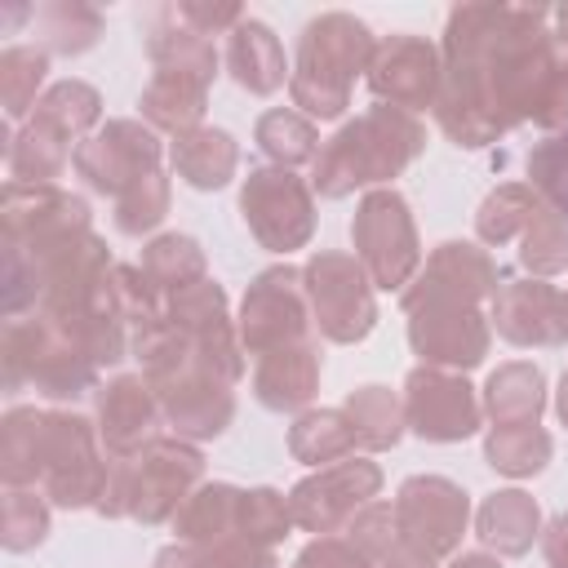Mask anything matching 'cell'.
Here are the masks:
<instances>
[{"label":"cell","mask_w":568,"mask_h":568,"mask_svg":"<svg viewBox=\"0 0 568 568\" xmlns=\"http://www.w3.org/2000/svg\"><path fill=\"white\" fill-rule=\"evenodd\" d=\"M546 4H457L444 22L435 124L479 151L515 124L568 129V31Z\"/></svg>","instance_id":"1"},{"label":"cell","mask_w":568,"mask_h":568,"mask_svg":"<svg viewBox=\"0 0 568 568\" xmlns=\"http://www.w3.org/2000/svg\"><path fill=\"white\" fill-rule=\"evenodd\" d=\"M501 284L497 262L475 240H444L430 248L413 284L399 293L408 346L422 364L470 373L493 346V324L479 311Z\"/></svg>","instance_id":"2"},{"label":"cell","mask_w":568,"mask_h":568,"mask_svg":"<svg viewBox=\"0 0 568 568\" xmlns=\"http://www.w3.org/2000/svg\"><path fill=\"white\" fill-rule=\"evenodd\" d=\"M0 479L4 488H40L62 510H98L111 479L98 422L71 408L13 404L0 417Z\"/></svg>","instance_id":"3"},{"label":"cell","mask_w":568,"mask_h":568,"mask_svg":"<svg viewBox=\"0 0 568 568\" xmlns=\"http://www.w3.org/2000/svg\"><path fill=\"white\" fill-rule=\"evenodd\" d=\"M133 355L178 439L204 444L226 435V426L235 422V390L195 355V346L169 320L133 333Z\"/></svg>","instance_id":"4"},{"label":"cell","mask_w":568,"mask_h":568,"mask_svg":"<svg viewBox=\"0 0 568 568\" xmlns=\"http://www.w3.org/2000/svg\"><path fill=\"white\" fill-rule=\"evenodd\" d=\"M422 151H426V124L413 111L373 102L355 120H346L333 138H324L311 164V186L324 200L377 191L390 178H399Z\"/></svg>","instance_id":"5"},{"label":"cell","mask_w":568,"mask_h":568,"mask_svg":"<svg viewBox=\"0 0 568 568\" xmlns=\"http://www.w3.org/2000/svg\"><path fill=\"white\" fill-rule=\"evenodd\" d=\"M373 49H377V36L355 13L328 9L311 18L297 36V58L288 71L293 111H302L306 120H342L351 106L355 80L368 71Z\"/></svg>","instance_id":"6"},{"label":"cell","mask_w":568,"mask_h":568,"mask_svg":"<svg viewBox=\"0 0 568 568\" xmlns=\"http://www.w3.org/2000/svg\"><path fill=\"white\" fill-rule=\"evenodd\" d=\"M200 484H204V453L191 439L160 435L142 453L111 462V479L98 501V515L133 519L142 528L173 524V515Z\"/></svg>","instance_id":"7"},{"label":"cell","mask_w":568,"mask_h":568,"mask_svg":"<svg viewBox=\"0 0 568 568\" xmlns=\"http://www.w3.org/2000/svg\"><path fill=\"white\" fill-rule=\"evenodd\" d=\"M0 364H4V390L31 386L49 404H75L89 390H98V364L40 311L27 320H9L0 333Z\"/></svg>","instance_id":"8"},{"label":"cell","mask_w":568,"mask_h":568,"mask_svg":"<svg viewBox=\"0 0 568 568\" xmlns=\"http://www.w3.org/2000/svg\"><path fill=\"white\" fill-rule=\"evenodd\" d=\"M351 244L355 257L364 262L373 288L382 293H404L413 275L422 271V240L417 222L408 213V200L395 186L364 191L351 217Z\"/></svg>","instance_id":"9"},{"label":"cell","mask_w":568,"mask_h":568,"mask_svg":"<svg viewBox=\"0 0 568 568\" xmlns=\"http://www.w3.org/2000/svg\"><path fill=\"white\" fill-rule=\"evenodd\" d=\"M306 302L320 337L337 346H355L377 328V297L364 262L342 248H315L302 266Z\"/></svg>","instance_id":"10"},{"label":"cell","mask_w":568,"mask_h":568,"mask_svg":"<svg viewBox=\"0 0 568 568\" xmlns=\"http://www.w3.org/2000/svg\"><path fill=\"white\" fill-rule=\"evenodd\" d=\"M240 217L266 253L288 257L315 235V195L293 169L253 164L240 182Z\"/></svg>","instance_id":"11"},{"label":"cell","mask_w":568,"mask_h":568,"mask_svg":"<svg viewBox=\"0 0 568 568\" xmlns=\"http://www.w3.org/2000/svg\"><path fill=\"white\" fill-rule=\"evenodd\" d=\"M240 346L244 355L262 359L280 346H297V342H311V302H306V280H302V266H288V262H275L266 271H257L244 288V302H240Z\"/></svg>","instance_id":"12"},{"label":"cell","mask_w":568,"mask_h":568,"mask_svg":"<svg viewBox=\"0 0 568 568\" xmlns=\"http://www.w3.org/2000/svg\"><path fill=\"white\" fill-rule=\"evenodd\" d=\"M377 493H382V466L351 453V457L297 479L288 488V510L302 532L328 537V532L346 528L368 501H377Z\"/></svg>","instance_id":"13"},{"label":"cell","mask_w":568,"mask_h":568,"mask_svg":"<svg viewBox=\"0 0 568 568\" xmlns=\"http://www.w3.org/2000/svg\"><path fill=\"white\" fill-rule=\"evenodd\" d=\"M404 417L408 430L426 444H462L484 426V399L466 373L417 364L404 377Z\"/></svg>","instance_id":"14"},{"label":"cell","mask_w":568,"mask_h":568,"mask_svg":"<svg viewBox=\"0 0 568 568\" xmlns=\"http://www.w3.org/2000/svg\"><path fill=\"white\" fill-rule=\"evenodd\" d=\"M390 506L399 541L426 550L430 559L457 555L470 524V497L462 484H453L448 475H408Z\"/></svg>","instance_id":"15"},{"label":"cell","mask_w":568,"mask_h":568,"mask_svg":"<svg viewBox=\"0 0 568 568\" xmlns=\"http://www.w3.org/2000/svg\"><path fill=\"white\" fill-rule=\"evenodd\" d=\"M160 160H164V146L146 120H106L75 146L71 169L84 178L89 191L120 200L138 178L155 173Z\"/></svg>","instance_id":"16"},{"label":"cell","mask_w":568,"mask_h":568,"mask_svg":"<svg viewBox=\"0 0 568 568\" xmlns=\"http://www.w3.org/2000/svg\"><path fill=\"white\" fill-rule=\"evenodd\" d=\"M0 222L9 253H40L58 240L93 231V213L84 195H71L62 186H22V182H4Z\"/></svg>","instance_id":"17"},{"label":"cell","mask_w":568,"mask_h":568,"mask_svg":"<svg viewBox=\"0 0 568 568\" xmlns=\"http://www.w3.org/2000/svg\"><path fill=\"white\" fill-rule=\"evenodd\" d=\"M164 320L195 346V355L217 373L226 377L231 386L244 377L248 359H244V346H240V328L231 320V306H226V288L217 280H200L173 297H164Z\"/></svg>","instance_id":"18"},{"label":"cell","mask_w":568,"mask_h":568,"mask_svg":"<svg viewBox=\"0 0 568 568\" xmlns=\"http://www.w3.org/2000/svg\"><path fill=\"white\" fill-rule=\"evenodd\" d=\"M488 324L510 346L559 351L568 346V293L537 275H501L488 302Z\"/></svg>","instance_id":"19"},{"label":"cell","mask_w":568,"mask_h":568,"mask_svg":"<svg viewBox=\"0 0 568 568\" xmlns=\"http://www.w3.org/2000/svg\"><path fill=\"white\" fill-rule=\"evenodd\" d=\"M364 80H368L377 102L417 115V111L435 106V93H439V80H444V53L426 36L399 31V36L377 40Z\"/></svg>","instance_id":"20"},{"label":"cell","mask_w":568,"mask_h":568,"mask_svg":"<svg viewBox=\"0 0 568 568\" xmlns=\"http://www.w3.org/2000/svg\"><path fill=\"white\" fill-rule=\"evenodd\" d=\"M160 399L142 373H115L106 386H98V439L111 462L133 457L160 439Z\"/></svg>","instance_id":"21"},{"label":"cell","mask_w":568,"mask_h":568,"mask_svg":"<svg viewBox=\"0 0 568 568\" xmlns=\"http://www.w3.org/2000/svg\"><path fill=\"white\" fill-rule=\"evenodd\" d=\"M320 368L324 359L315 337L297 346H280L253 364V399L271 413H306L320 390Z\"/></svg>","instance_id":"22"},{"label":"cell","mask_w":568,"mask_h":568,"mask_svg":"<svg viewBox=\"0 0 568 568\" xmlns=\"http://www.w3.org/2000/svg\"><path fill=\"white\" fill-rule=\"evenodd\" d=\"M222 62L231 71V80L240 89H248L253 98H271L275 89H284L288 80V62H284V44L280 36L257 22V18H244L240 27L226 31V49H222Z\"/></svg>","instance_id":"23"},{"label":"cell","mask_w":568,"mask_h":568,"mask_svg":"<svg viewBox=\"0 0 568 568\" xmlns=\"http://www.w3.org/2000/svg\"><path fill=\"white\" fill-rule=\"evenodd\" d=\"M541 506L532 493L524 488H497L479 501L475 510V537L484 541V550H493L497 559H519L532 550V541L541 537Z\"/></svg>","instance_id":"24"},{"label":"cell","mask_w":568,"mask_h":568,"mask_svg":"<svg viewBox=\"0 0 568 568\" xmlns=\"http://www.w3.org/2000/svg\"><path fill=\"white\" fill-rule=\"evenodd\" d=\"M142 120L155 129V133H191L200 129L204 120V106H209V80L195 75V71H182V67H155L142 98Z\"/></svg>","instance_id":"25"},{"label":"cell","mask_w":568,"mask_h":568,"mask_svg":"<svg viewBox=\"0 0 568 568\" xmlns=\"http://www.w3.org/2000/svg\"><path fill=\"white\" fill-rule=\"evenodd\" d=\"M142 36H146V58L151 67H182V71H195L213 84L217 75V49L209 36H200L195 27L182 22L178 4H155L146 18H142Z\"/></svg>","instance_id":"26"},{"label":"cell","mask_w":568,"mask_h":568,"mask_svg":"<svg viewBox=\"0 0 568 568\" xmlns=\"http://www.w3.org/2000/svg\"><path fill=\"white\" fill-rule=\"evenodd\" d=\"M169 160H173V169H178V178L186 186H195V191H222L235 178V169H240V142L226 129L200 124V129L173 138Z\"/></svg>","instance_id":"27"},{"label":"cell","mask_w":568,"mask_h":568,"mask_svg":"<svg viewBox=\"0 0 568 568\" xmlns=\"http://www.w3.org/2000/svg\"><path fill=\"white\" fill-rule=\"evenodd\" d=\"M479 399H484V413L493 417V426L541 422V413H546V373L532 359H506L488 373Z\"/></svg>","instance_id":"28"},{"label":"cell","mask_w":568,"mask_h":568,"mask_svg":"<svg viewBox=\"0 0 568 568\" xmlns=\"http://www.w3.org/2000/svg\"><path fill=\"white\" fill-rule=\"evenodd\" d=\"M36 124H44L53 138H62L67 146H80L89 138V129H102V93L89 80H58L44 89V98L31 111Z\"/></svg>","instance_id":"29"},{"label":"cell","mask_w":568,"mask_h":568,"mask_svg":"<svg viewBox=\"0 0 568 568\" xmlns=\"http://www.w3.org/2000/svg\"><path fill=\"white\" fill-rule=\"evenodd\" d=\"M75 146H67L62 138H53L44 124L27 120L18 133L4 138V169H9V182H22V186H58L62 169L71 164Z\"/></svg>","instance_id":"30"},{"label":"cell","mask_w":568,"mask_h":568,"mask_svg":"<svg viewBox=\"0 0 568 568\" xmlns=\"http://www.w3.org/2000/svg\"><path fill=\"white\" fill-rule=\"evenodd\" d=\"M240 497L244 488L226 484V479H213V484H200L182 510L173 515V532L178 541H222V537H240Z\"/></svg>","instance_id":"31"},{"label":"cell","mask_w":568,"mask_h":568,"mask_svg":"<svg viewBox=\"0 0 568 568\" xmlns=\"http://www.w3.org/2000/svg\"><path fill=\"white\" fill-rule=\"evenodd\" d=\"M342 408H346V417H351V426H355V444H359L364 453H386V448H395V444L404 439V430H408L404 395H395L390 386H377V382L355 386Z\"/></svg>","instance_id":"32"},{"label":"cell","mask_w":568,"mask_h":568,"mask_svg":"<svg viewBox=\"0 0 568 568\" xmlns=\"http://www.w3.org/2000/svg\"><path fill=\"white\" fill-rule=\"evenodd\" d=\"M355 444V426L346 417V408H306L293 417L288 426V453L302 466H333L342 457H351Z\"/></svg>","instance_id":"33"},{"label":"cell","mask_w":568,"mask_h":568,"mask_svg":"<svg viewBox=\"0 0 568 568\" xmlns=\"http://www.w3.org/2000/svg\"><path fill=\"white\" fill-rule=\"evenodd\" d=\"M31 31L40 36V49L44 53H58V58H80L98 44L102 36V13L84 0H49L31 13Z\"/></svg>","instance_id":"34"},{"label":"cell","mask_w":568,"mask_h":568,"mask_svg":"<svg viewBox=\"0 0 568 568\" xmlns=\"http://www.w3.org/2000/svg\"><path fill=\"white\" fill-rule=\"evenodd\" d=\"M555 453V439L541 422H524V426H488L484 435V462L497 470V475H510V479H532L546 470Z\"/></svg>","instance_id":"35"},{"label":"cell","mask_w":568,"mask_h":568,"mask_svg":"<svg viewBox=\"0 0 568 568\" xmlns=\"http://www.w3.org/2000/svg\"><path fill=\"white\" fill-rule=\"evenodd\" d=\"M253 142H257V151H262L271 164H280V169L315 164V155H320V146H324L315 120H306V115L293 111V106H275V111L257 115Z\"/></svg>","instance_id":"36"},{"label":"cell","mask_w":568,"mask_h":568,"mask_svg":"<svg viewBox=\"0 0 568 568\" xmlns=\"http://www.w3.org/2000/svg\"><path fill=\"white\" fill-rule=\"evenodd\" d=\"M537 209H541V195L528 182H501V186H493L479 200V209H475V235H479V244L501 248V244L519 240L528 231V222L537 217Z\"/></svg>","instance_id":"37"},{"label":"cell","mask_w":568,"mask_h":568,"mask_svg":"<svg viewBox=\"0 0 568 568\" xmlns=\"http://www.w3.org/2000/svg\"><path fill=\"white\" fill-rule=\"evenodd\" d=\"M142 271H146V280H151L164 297H173V293H182V288H191V284H200V280H209V262H204L200 240L178 235V231H164V235H155V240L142 248Z\"/></svg>","instance_id":"38"},{"label":"cell","mask_w":568,"mask_h":568,"mask_svg":"<svg viewBox=\"0 0 568 568\" xmlns=\"http://www.w3.org/2000/svg\"><path fill=\"white\" fill-rule=\"evenodd\" d=\"M155 568H280L271 546H257L248 537H222V541H173L155 555Z\"/></svg>","instance_id":"39"},{"label":"cell","mask_w":568,"mask_h":568,"mask_svg":"<svg viewBox=\"0 0 568 568\" xmlns=\"http://www.w3.org/2000/svg\"><path fill=\"white\" fill-rule=\"evenodd\" d=\"M44 71H49V53L40 44H9L0 53V106H4V124H18L36 111V102L44 98L40 84H44Z\"/></svg>","instance_id":"40"},{"label":"cell","mask_w":568,"mask_h":568,"mask_svg":"<svg viewBox=\"0 0 568 568\" xmlns=\"http://www.w3.org/2000/svg\"><path fill=\"white\" fill-rule=\"evenodd\" d=\"M519 266L537 280L568 271V213H559L550 204L537 209V217L519 235Z\"/></svg>","instance_id":"41"},{"label":"cell","mask_w":568,"mask_h":568,"mask_svg":"<svg viewBox=\"0 0 568 568\" xmlns=\"http://www.w3.org/2000/svg\"><path fill=\"white\" fill-rule=\"evenodd\" d=\"M49 497L40 488H4L0 510V546L9 555H27L49 537Z\"/></svg>","instance_id":"42"},{"label":"cell","mask_w":568,"mask_h":568,"mask_svg":"<svg viewBox=\"0 0 568 568\" xmlns=\"http://www.w3.org/2000/svg\"><path fill=\"white\" fill-rule=\"evenodd\" d=\"M169 213V178L164 169L138 178L120 200H111V222L120 235H151Z\"/></svg>","instance_id":"43"},{"label":"cell","mask_w":568,"mask_h":568,"mask_svg":"<svg viewBox=\"0 0 568 568\" xmlns=\"http://www.w3.org/2000/svg\"><path fill=\"white\" fill-rule=\"evenodd\" d=\"M106 288H111V302H115L120 320L129 324V333H142V328H151L155 320H164V293L146 280L142 266L115 262L111 275H106Z\"/></svg>","instance_id":"44"},{"label":"cell","mask_w":568,"mask_h":568,"mask_svg":"<svg viewBox=\"0 0 568 568\" xmlns=\"http://www.w3.org/2000/svg\"><path fill=\"white\" fill-rule=\"evenodd\" d=\"M288 528H297V524H293L288 497L280 488H266V484L244 488V497H240V537L275 550V541H284Z\"/></svg>","instance_id":"45"},{"label":"cell","mask_w":568,"mask_h":568,"mask_svg":"<svg viewBox=\"0 0 568 568\" xmlns=\"http://www.w3.org/2000/svg\"><path fill=\"white\" fill-rule=\"evenodd\" d=\"M524 169H528V186L541 195V204L568 213V129L532 142Z\"/></svg>","instance_id":"46"},{"label":"cell","mask_w":568,"mask_h":568,"mask_svg":"<svg viewBox=\"0 0 568 568\" xmlns=\"http://www.w3.org/2000/svg\"><path fill=\"white\" fill-rule=\"evenodd\" d=\"M346 537L373 559L382 564L395 546H399V528H395V506L390 501H368L351 524H346Z\"/></svg>","instance_id":"47"},{"label":"cell","mask_w":568,"mask_h":568,"mask_svg":"<svg viewBox=\"0 0 568 568\" xmlns=\"http://www.w3.org/2000/svg\"><path fill=\"white\" fill-rule=\"evenodd\" d=\"M293 568H377L351 537H337V532H328V537H315V541H306L302 546V555L293 559Z\"/></svg>","instance_id":"48"},{"label":"cell","mask_w":568,"mask_h":568,"mask_svg":"<svg viewBox=\"0 0 568 568\" xmlns=\"http://www.w3.org/2000/svg\"><path fill=\"white\" fill-rule=\"evenodd\" d=\"M173 4H178L182 22L195 27L200 36H226L231 27H240L248 18L244 4H235V0H222V4H213V0H173Z\"/></svg>","instance_id":"49"},{"label":"cell","mask_w":568,"mask_h":568,"mask_svg":"<svg viewBox=\"0 0 568 568\" xmlns=\"http://www.w3.org/2000/svg\"><path fill=\"white\" fill-rule=\"evenodd\" d=\"M541 555L550 568H568V510L541 528Z\"/></svg>","instance_id":"50"},{"label":"cell","mask_w":568,"mask_h":568,"mask_svg":"<svg viewBox=\"0 0 568 568\" xmlns=\"http://www.w3.org/2000/svg\"><path fill=\"white\" fill-rule=\"evenodd\" d=\"M377 568H435V559L426 555V550H417V546H408V541H399Z\"/></svg>","instance_id":"51"},{"label":"cell","mask_w":568,"mask_h":568,"mask_svg":"<svg viewBox=\"0 0 568 568\" xmlns=\"http://www.w3.org/2000/svg\"><path fill=\"white\" fill-rule=\"evenodd\" d=\"M448 568H506V564L493 550H462V555H453Z\"/></svg>","instance_id":"52"},{"label":"cell","mask_w":568,"mask_h":568,"mask_svg":"<svg viewBox=\"0 0 568 568\" xmlns=\"http://www.w3.org/2000/svg\"><path fill=\"white\" fill-rule=\"evenodd\" d=\"M555 413H559V422L568 426V368H564V377H559V390H555Z\"/></svg>","instance_id":"53"},{"label":"cell","mask_w":568,"mask_h":568,"mask_svg":"<svg viewBox=\"0 0 568 568\" xmlns=\"http://www.w3.org/2000/svg\"><path fill=\"white\" fill-rule=\"evenodd\" d=\"M550 18H555V27H564V31H568V4H559V9H550Z\"/></svg>","instance_id":"54"},{"label":"cell","mask_w":568,"mask_h":568,"mask_svg":"<svg viewBox=\"0 0 568 568\" xmlns=\"http://www.w3.org/2000/svg\"><path fill=\"white\" fill-rule=\"evenodd\" d=\"M564 293H568V288H564Z\"/></svg>","instance_id":"55"}]
</instances>
